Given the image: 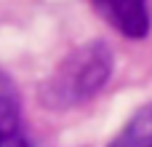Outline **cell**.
I'll return each mask as SVG.
<instances>
[{
  "instance_id": "obj_1",
  "label": "cell",
  "mask_w": 152,
  "mask_h": 147,
  "mask_svg": "<svg viewBox=\"0 0 152 147\" xmlns=\"http://www.w3.org/2000/svg\"><path fill=\"white\" fill-rule=\"evenodd\" d=\"M112 64L115 59L104 40L83 43L80 48L69 51L56 64V70L40 83L37 91L40 104L53 112H64L86 104L107 86L112 75Z\"/></svg>"
},
{
  "instance_id": "obj_2",
  "label": "cell",
  "mask_w": 152,
  "mask_h": 147,
  "mask_svg": "<svg viewBox=\"0 0 152 147\" xmlns=\"http://www.w3.org/2000/svg\"><path fill=\"white\" fill-rule=\"evenodd\" d=\"M94 11L123 37L142 40L152 27L147 0H91Z\"/></svg>"
},
{
  "instance_id": "obj_3",
  "label": "cell",
  "mask_w": 152,
  "mask_h": 147,
  "mask_svg": "<svg viewBox=\"0 0 152 147\" xmlns=\"http://www.w3.org/2000/svg\"><path fill=\"white\" fill-rule=\"evenodd\" d=\"M0 147H35L21 121L19 94L8 80V75L3 72H0Z\"/></svg>"
},
{
  "instance_id": "obj_4",
  "label": "cell",
  "mask_w": 152,
  "mask_h": 147,
  "mask_svg": "<svg viewBox=\"0 0 152 147\" xmlns=\"http://www.w3.org/2000/svg\"><path fill=\"white\" fill-rule=\"evenodd\" d=\"M107 147H152V104L136 110Z\"/></svg>"
}]
</instances>
